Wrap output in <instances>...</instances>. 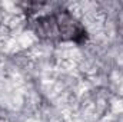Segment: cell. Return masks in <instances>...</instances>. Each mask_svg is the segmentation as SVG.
Here are the masks:
<instances>
[{
  "instance_id": "1",
  "label": "cell",
  "mask_w": 123,
  "mask_h": 122,
  "mask_svg": "<svg viewBox=\"0 0 123 122\" xmlns=\"http://www.w3.org/2000/svg\"><path fill=\"white\" fill-rule=\"evenodd\" d=\"M30 30L42 40L82 45L87 40L86 27L63 6L49 3H29L25 9Z\"/></svg>"
}]
</instances>
